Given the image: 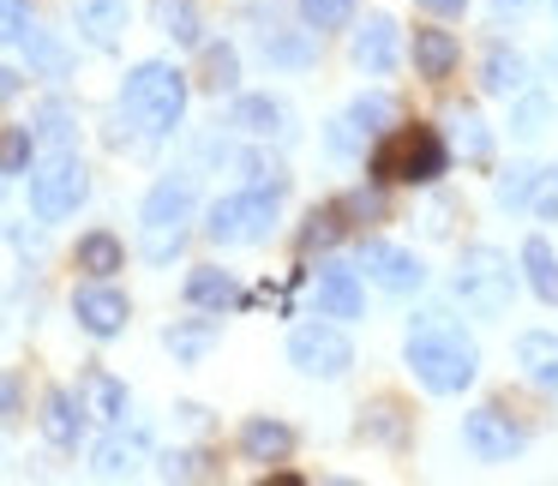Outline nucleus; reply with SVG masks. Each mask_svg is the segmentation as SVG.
<instances>
[{"mask_svg":"<svg viewBox=\"0 0 558 486\" xmlns=\"http://www.w3.org/2000/svg\"><path fill=\"white\" fill-rule=\"evenodd\" d=\"M85 414H97L102 426H121L126 421V385L109 373H90L85 378Z\"/></svg>","mask_w":558,"mask_h":486,"instance_id":"412c9836","label":"nucleus"},{"mask_svg":"<svg viewBox=\"0 0 558 486\" xmlns=\"http://www.w3.org/2000/svg\"><path fill=\"white\" fill-rule=\"evenodd\" d=\"M31 138H37L43 150H73V114H66L61 102H49V109L37 114V133Z\"/></svg>","mask_w":558,"mask_h":486,"instance_id":"bb28decb","label":"nucleus"},{"mask_svg":"<svg viewBox=\"0 0 558 486\" xmlns=\"http://www.w3.org/2000/svg\"><path fill=\"white\" fill-rule=\"evenodd\" d=\"M186 301L205 306V313H229V306H241V282L229 277V270H193L186 277Z\"/></svg>","mask_w":558,"mask_h":486,"instance_id":"dca6fc26","label":"nucleus"},{"mask_svg":"<svg viewBox=\"0 0 558 486\" xmlns=\"http://www.w3.org/2000/svg\"><path fill=\"white\" fill-rule=\"evenodd\" d=\"M121 114L145 138H169L186 114V73H174L169 61H145L126 73L121 85Z\"/></svg>","mask_w":558,"mask_h":486,"instance_id":"f03ea898","label":"nucleus"},{"mask_svg":"<svg viewBox=\"0 0 558 486\" xmlns=\"http://www.w3.org/2000/svg\"><path fill=\"white\" fill-rule=\"evenodd\" d=\"M361 270L390 294H414L426 282V265L409 253V246H390V241H366L361 246Z\"/></svg>","mask_w":558,"mask_h":486,"instance_id":"1a4fd4ad","label":"nucleus"},{"mask_svg":"<svg viewBox=\"0 0 558 486\" xmlns=\"http://www.w3.org/2000/svg\"><path fill=\"white\" fill-rule=\"evenodd\" d=\"M450 126H457V150H469L474 162L493 150V138H486V126H481V114H450Z\"/></svg>","mask_w":558,"mask_h":486,"instance_id":"2f4dec72","label":"nucleus"},{"mask_svg":"<svg viewBox=\"0 0 558 486\" xmlns=\"http://www.w3.org/2000/svg\"><path fill=\"white\" fill-rule=\"evenodd\" d=\"M445 162H450V150L433 126H397V133L378 145L373 174L378 181H397V186H433L438 174H445Z\"/></svg>","mask_w":558,"mask_h":486,"instance_id":"20e7f679","label":"nucleus"},{"mask_svg":"<svg viewBox=\"0 0 558 486\" xmlns=\"http://www.w3.org/2000/svg\"><path fill=\"white\" fill-rule=\"evenodd\" d=\"M85 193H90V174L73 150H49V162L31 174V210H37L43 222L73 217V210L85 205Z\"/></svg>","mask_w":558,"mask_h":486,"instance_id":"0eeeda50","label":"nucleus"},{"mask_svg":"<svg viewBox=\"0 0 558 486\" xmlns=\"http://www.w3.org/2000/svg\"><path fill=\"white\" fill-rule=\"evenodd\" d=\"M510 294H517L510 258L498 253V246H469V253H462V270H457V301L481 318H498L510 306Z\"/></svg>","mask_w":558,"mask_h":486,"instance_id":"423d86ee","label":"nucleus"},{"mask_svg":"<svg viewBox=\"0 0 558 486\" xmlns=\"http://www.w3.org/2000/svg\"><path fill=\"white\" fill-rule=\"evenodd\" d=\"M25 157H31V133H7V145H0V162H7V169H25Z\"/></svg>","mask_w":558,"mask_h":486,"instance_id":"e433bc0d","label":"nucleus"},{"mask_svg":"<svg viewBox=\"0 0 558 486\" xmlns=\"http://www.w3.org/2000/svg\"><path fill=\"white\" fill-rule=\"evenodd\" d=\"M234 126H241V133H253V138L282 133V102H270V97H241V102H234Z\"/></svg>","mask_w":558,"mask_h":486,"instance_id":"393cba45","label":"nucleus"},{"mask_svg":"<svg viewBox=\"0 0 558 486\" xmlns=\"http://www.w3.org/2000/svg\"><path fill=\"white\" fill-rule=\"evenodd\" d=\"M13 409H19V378L0 373V421H13Z\"/></svg>","mask_w":558,"mask_h":486,"instance_id":"4c0bfd02","label":"nucleus"},{"mask_svg":"<svg viewBox=\"0 0 558 486\" xmlns=\"http://www.w3.org/2000/svg\"><path fill=\"white\" fill-rule=\"evenodd\" d=\"M481 85L493 90V97H517V90L529 85V61H522L517 49H493L481 66Z\"/></svg>","mask_w":558,"mask_h":486,"instance_id":"4be33fe9","label":"nucleus"},{"mask_svg":"<svg viewBox=\"0 0 558 486\" xmlns=\"http://www.w3.org/2000/svg\"><path fill=\"white\" fill-rule=\"evenodd\" d=\"M409 366L426 390L450 397V390H469L474 373H481V349L462 337L457 325H445L438 313H426L421 325L409 330Z\"/></svg>","mask_w":558,"mask_h":486,"instance_id":"f257e3e1","label":"nucleus"},{"mask_svg":"<svg viewBox=\"0 0 558 486\" xmlns=\"http://www.w3.org/2000/svg\"><path fill=\"white\" fill-rule=\"evenodd\" d=\"M522 270H529V289L541 294L546 306H558V253L541 241V234H534V241L522 246Z\"/></svg>","mask_w":558,"mask_h":486,"instance_id":"5701e85b","label":"nucleus"},{"mask_svg":"<svg viewBox=\"0 0 558 486\" xmlns=\"http://www.w3.org/2000/svg\"><path fill=\"white\" fill-rule=\"evenodd\" d=\"M289 361L301 366L306 378H342L354 366V349L337 325H301L289 337Z\"/></svg>","mask_w":558,"mask_h":486,"instance_id":"6e6552de","label":"nucleus"},{"mask_svg":"<svg viewBox=\"0 0 558 486\" xmlns=\"http://www.w3.org/2000/svg\"><path fill=\"white\" fill-rule=\"evenodd\" d=\"M25 49H31V61L43 66V73H66V49H54L49 37H43L37 25H31V37H25Z\"/></svg>","mask_w":558,"mask_h":486,"instance_id":"72a5a7b5","label":"nucleus"},{"mask_svg":"<svg viewBox=\"0 0 558 486\" xmlns=\"http://www.w3.org/2000/svg\"><path fill=\"white\" fill-rule=\"evenodd\" d=\"M241 445H246V457H253V462H282L294 450V433L282 421H246L241 426Z\"/></svg>","mask_w":558,"mask_h":486,"instance_id":"aec40b11","label":"nucleus"},{"mask_svg":"<svg viewBox=\"0 0 558 486\" xmlns=\"http://www.w3.org/2000/svg\"><path fill=\"white\" fill-rule=\"evenodd\" d=\"M517 361H522V373H529V385H541L546 397H558V337L529 330V337L517 342Z\"/></svg>","mask_w":558,"mask_h":486,"instance_id":"2eb2a0df","label":"nucleus"},{"mask_svg":"<svg viewBox=\"0 0 558 486\" xmlns=\"http://www.w3.org/2000/svg\"><path fill=\"white\" fill-rule=\"evenodd\" d=\"M498 13H522V7H529V0H493Z\"/></svg>","mask_w":558,"mask_h":486,"instance_id":"a19ab883","label":"nucleus"},{"mask_svg":"<svg viewBox=\"0 0 558 486\" xmlns=\"http://www.w3.org/2000/svg\"><path fill=\"white\" fill-rule=\"evenodd\" d=\"M402 61V37L390 19H366L361 31H354V66L361 73H397Z\"/></svg>","mask_w":558,"mask_h":486,"instance_id":"ddd939ff","label":"nucleus"},{"mask_svg":"<svg viewBox=\"0 0 558 486\" xmlns=\"http://www.w3.org/2000/svg\"><path fill=\"white\" fill-rule=\"evenodd\" d=\"M19 97V73H7V66H0V102H13Z\"/></svg>","mask_w":558,"mask_h":486,"instance_id":"ea45409f","label":"nucleus"},{"mask_svg":"<svg viewBox=\"0 0 558 486\" xmlns=\"http://www.w3.org/2000/svg\"><path fill=\"white\" fill-rule=\"evenodd\" d=\"M234 78H241L234 49H229V42H210V49H205V90H234Z\"/></svg>","mask_w":558,"mask_h":486,"instance_id":"cd10ccee","label":"nucleus"},{"mask_svg":"<svg viewBox=\"0 0 558 486\" xmlns=\"http://www.w3.org/2000/svg\"><path fill=\"white\" fill-rule=\"evenodd\" d=\"M462 445H469L481 462H510L522 450V433L498 409H474L469 421H462Z\"/></svg>","mask_w":558,"mask_h":486,"instance_id":"9b49d317","label":"nucleus"},{"mask_svg":"<svg viewBox=\"0 0 558 486\" xmlns=\"http://www.w3.org/2000/svg\"><path fill=\"white\" fill-rule=\"evenodd\" d=\"M553 7H558V0H553Z\"/></svg>","mask_w":558,"mask_h":486,"instance_id":"79ce46f5","label":"nucleus"},{"mask_svg":"<svg viewBox=\"0 0 558 486\" xmlns=\"http://www.w3.org/2000/svg\"><path fill=\"white\" fill-rule=\"evenodd\" d=\"M43 433H49L54 445H78V433H85V402L54 390V397L43 402Z\"/></svg>","mask_w":558,"mask_h":486,"instance_id":"6ab92c4d","label":"nucleus"},{"mask_svg":"<svg viewBox=\"0 0 558 486\" xmlns=\"http://www.w3.org/2000/svg\"><path fill=\"white\" fill-rule=\"evenodd\" d=\"M121 258H126V246L114 241V234H85V241H78V253H73V265L85 270V277H114V270H121Z\"/></svg>","mask_w":558,"mask_h":486,"instance_id":"b1692460","label":"nucleus"},{"mask_svg":"<svg viewBox=\"0 0 558 486\" xmlns=\"http://www.w3.org/2000/svg\"><path fill=\"white\" fill-rule=\"evenodd\" d=\"M138 457H145V438H138V433H114V438H102V445H97V474H126Z\"/></svg>","mask_w":558,"mask_h":486,"instance_id":"a878e982","label":"nucleus"},{"mask_svg":"<svg viewBox=\"0 0 558 486\" xmlns=\"http://www.w3.org/2000/svg\"><path fill=\"white\" fill-rule=\"evenodd\" d=\"M313 301H318V313H325V318H361L366 294H361V277H354L349 265H325V270H318V282H313Z\"/></svg>","mask_w":558,"mask_h":486,"instance_id":"f8f14e48","label":"nucleus"},{"mask_svg":"<svg viewBox=\"0 0 558 486\" xmlns=\"http://www.w3.org/2000/svg\"><path fill=\"white\" fill-rule=\"evenodd\" d=\"M277 198H282V186H246V193H229V198H217L210 205V217H205V234L217 246H253V241H265L270 229H277Z\"/></svg>","mask_w":558,"mask_h":486,"instance_id":"39448f33","label":"nucleus"},{"mask_svg":"<svg viewBox=\"0 0 558 486\" xmlns=\"http://www.w3.org/2000/svg\"><path fill=\"white\" fill-rule=\"evenodd\" d=\"M150 19H157V31H162V37H174L181 49H198V37H205L193 0H150Z\"/></svg>","mask_w":558,"mask_h":486,"instance_id":"f3484780","label":"nucleus"},{"mask_svg":"<svg viewBox=\"0 0 558 486\" xmlns=\"http://www.w3.org/2000/svg\"><path fill=\"white\" fill-rule=\"evenodd\" d=\"M457 37L450 31H414V66H421V78H450V66H457Z\"/></svg>","mask_w":558,"mask_h":486,"instance_id":"a211bd4d","label":"nucleus"},{"mask_svg":"<svg viewBox=\"0 0 558 486\" xmlns=\"http://www.w3.org/2000/svg\"><path fill=\"white\" fill-rule=\"evenodd\" d=\"M73 318L90 330V337H121L126 318H133V306H126L121 289H109V277L85 282V289L73 294Z\"/></svg>","mask_w":558,"mask_h":486,"instance_id":"9d476101","label":"nucleus"},{"mask_svg":"<svg viewBox=\"0 0 558 486\" xmlns=\"http://www.w3.org/2000/svg\"><path fill=\"white\" fill-rule=\"evenodd\" d=\"M169 349L181 354V361H198V354L210 349V330H169Z\"/></svg>","mask_w":558,"mask_h":486,"instance_id":"c9c22d12","label":"nucleus"},{"mask_svg":"<svg viewBox=\"0 0 558 486\" xmlns=\"http://www.w3.org/2000/svg\"><path fill=\"white\" fill-rule=\"evenodd\" d=\"M78 31L90 49H114L126 31V0H78Z\"/></svg>","mask_w":558,"mask_h":486,"instance_id":"4468645a","label":"nucleus"},{"mask_svg":"<svg viewBox=\"0 0 558 486\" xmlns=\"http://www.w3.org/2000/svg\"><path fill=\"white\" fill-rule=\"evenodd\" d=\"M198 210V193H193V174H162L157 186H150L145 210H138V222H145V258H174L186 241V222H193Z\"/></svg>","mask_w":558,"mask_h":486,"instance_id":"7ed1b4c3","label":"nucleus"},{"mask_svg":"<svg viewBox=\"0 0 558 486\" xmlns=\"http://www.w3.org/2000/svg\"><path fill=\"white\" fill-rule=\"evenodd\" d=\"M426 13H438V19H462V7H469V0H421Z\"/></svg>","mask_w":558,"mask_h":486,"instance_id":"58836bf2","label":"nucleus"},{"mask_svg":"<svg viewBox=\"0 0 558 486\" xmlns=\"http://www.w3.org/2000/svg\"><path fill=\"white\" fill-rule=\"evenodd\" d=\"M31 37V0H0V49Z\"/></svg>","mask_w":558,"mask_h":486,"instance_id":"c756f323","label":"nucleus"},{"mask_svg":"<svg viewBox=\"0 0 558 486\" xmlns=\"http://www.w3.org/2000/svg\"><path fill=\"white\" fill-rule=\"evenodd\" d=\"M534 174H541V169H510L505 181H498V205H529V193H534Z\"/></svg>","mask_w":558,"mask_h":486,"instance_id":"f704fd0d","label":"nucleus"},{"mask_svg":"<svg viewBox=\"0 0 558 486\" xmlns=\"http://www.w3.org/2000/svg\"><path fill=\"white\" fill-rule=\"evenodd\" d=\"M342 121H349L361 138H366V133H385V121H390V102H385V97H361L349 114H342Z\"/></svg>","mask_w":558,"mask_h":486,"instance_id":"7c9ffc66","label":"nucleus"},{"mask_svg":"<svg viewBox=\"0 0 558 486\" xmlns=\"http://www.w3.org/2000/svg\"><path fill=\"white\" fill-rule=\"evenodd\" d=\"M534 217H541V222H558V169H541V174H534Z\"/></svg>","mask_w":558,"mask_h":486,"instance_id":"473e14b6","label":"nucleus"},{"mask_svg":"<svg viewBox=\"0 0 558 486\" xmlns=\"http://www.w3.org/2000/svg\"><path fill=\"white\" fill-rule=\"evenodd\" d=\"M301 25L318 31V37H325V31H342L349 25V0H301Z\"/></svg>","mask_w":558,"mask_h":486,"instance_id":"c85d7f7f","label":"nucleus"}]
</instances>
